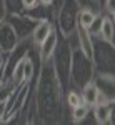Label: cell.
Listing matches in <instances>:
<instances>
[{
    "mask_svg": "<svg viewBox=\"0 0 115 125\" xmlns=\"http://www.w3.org/2000/svg\"><path fill=\"white\" fill-rule=\"evenodd\" d=\"M77 39H78V48L92 58V45H94V37L88 33V30L77 25Z\"/></svg>",
    "mask_w": 115,
    "mask_h": 125,
    "instance_id": "cell-12",
    "label": "cell"
},
{
    "mask_svg": "<svg viewBox=\"0 0 115 125\" xmlns=\"http://www.w3.org/2000/svg\"><path fill=\"white\" fill-rule=\"evenodd\" d=\"M63 102H65V107H67L68 110L73 108V107H77V105H80V104H82L80 92H78V90H73V88L70 87L67 92H65V98H63Z\"/></svg>",
    "mask_w": 115,
    "mask_h": 125,
    "instance_id": "cell-18",
    "label": "cell"
},
{
    "mask_svg": "<svg viewBox=\"0 0 115 125\" xmlns=\"http://www.w3.org/2000/svg\"><path fill=\"white\" fill-rule=\"evenodd\" d=\"M17 43H19V37H17L15 30L12 29L7 22L0 23V52L9 53L15 48Z\"/></svg>",
    "mask_w": 115,
    "mask_h": 125,
    "instance_id": "cell-9",
    "label": "cell"
},
{
    "mask_svg": "<svg viewBox=\"0 0 115 125\" xmlns=\"http://www.w3.org/2000/svg\"><path fill=\"white\" fill-rule=\"evenodd\" d=\"M38 3V0H22V7H23V12H29L32 10L35 5Z\"/></svg>",
    "mask_w": 115,
    "mask_h": 125,
    "instance_id": "cell-24",
    "label": "cell"
},
{
    "mask_svg": "<svg viewBox=\"0 0 115 125\" xmlns=\"http://www.w3.org/2000/svg\"><path fill=\"white\" fill-rule=\"evenodd\" d=\"M53 3H55L53 25L62 37H67L72 32H75L78 10L82 7L77 3V0H58Z\"/></svg>",
    "mask_w": 115,
    "mask_h": 125,
    "instance_id": "cell-4",
    "label": "cell"
},
{
    "mask_svg": "<svg viewBox=\"0 0 115 125\" xmlns=\"http://www.w3.org/2000/svg\"><path fill=\"white\" fill-rule=\"evenodd\" d=\"M90 112L95 124H114V102H97L90 107Z\"/></svg>",
    "mask_w": 115,
    "mask_h": 125,
    "instance_id": "cell-7",
    "label": "cell"
},
{
    "mask_svg": "<svg viewBox=\"0 0 115 125\" xmlns=\"http://www.w3.org/2000/svg\"><path fill=\"white\" fill-rule=\"evenodd\" d=\"M7 5V12L9 13H22L23 7H22V0H5Z\"/></svg>",
    "mask_w": 115,
    "mask_h": 125,
    "instance_id": "cell-20",
    "label": "cell"
},
{
    "mask_svg": "<svg viewBox=\"0 0 115 125\" xmlns=\"http://www.w3.org/2000/svg\"><path fill=\"white\" fill-rule=\"evenodd\" d=\"M57 42H58V32L57 29L53 27L52 32L48 33L45 40L40 43V47L37 48V55H38V62L40 63H43V62H48L52 55H53V52H55V47H57Z\"/></svg>",
    "mask_w": 115,
    "mask_h": 125,
    "instance_id": "cell-8",
    "label": "cell"
},
{
    "mask_svg": "<svg viewBox=\"0 0 115 125\" xmlns=\"http://www.w3.org/2000/svg\"><path fill=\"white\" fill-rule=\"evenodd\" d=\"M23 78H25V83H32V80H35V60L32 58V55H27L23 58Z\"/></svg>",
    "mask_w": 115,
    "mask_h": 125,
    "instance_id": "cell-17",
    "label": "cell"
},
{
    "mask_svg": "<svg viewBox=\"0 0 115 125\" xmlns=\"http://www.w3.org/2000/svg\"><path fill=\"white\" fill-rule=\"evenodd\" d=\"M102 10L105 12L107 15L114 17V15H115V0H104V3H102Z\"/></svg>",
    "mask_w": 115,
    "mask_h": 125,
    "instance_id": "cell-21",
    "label": "cell"
},
{
    "mask_svg": "<svg viewBox=\"0 0 115 125\" xmlns=\"http://www.w3.org/2000/svg\"><path fill=\"white\" fill-rule=\"evenodd\" d=\"M5 22L15 30L19 40L30 39L32 30H33L35 23H37V20H33L32 17H29L25 12H22V13H9L7 19H5Z\"/></svg>",
    "mask_w": 115,
    "mask_h": 125,
    "instance_id": "cell-6",
    "label": "cell"
},
{
    "mask_svg": "<svg viewBox=\"0 0 115 125\" xmlns=\"http://www.w3.org/2000/svg\"><path fill=\"white\" fill-rule=\"evenodd\" d=\"M9 105H10V102H2L0 100V124L3 122V117L9 112Z\"/></svg>",
    "mask_w": 115,
    "mask_h": 125,
    "instance_id": "cell-23",
    "label": "cell"
},
{
    "mask_svg": "<svg viewBox=\"0 0 115 125\" xmlns=\"http://www.w3.org/2000/svg\"><path fill=\"white\" fill-rule=\"evenodd\" d=\"M65 90L62 88L57 75L53 72L52 62L40 63V70L35 78L33 88V104L37 110V120L43 124H57L62 122V117L65 115L63 110L67 108L63 102Z\"/></svg>",
    "mask_w": 115,
    "mask_h": 125,
    "instance_id": "cell-1",
    "label": "cell"
},
{
    "mask_svg": "<svg viewBox=\"0 0 115 125\" xmlns=\"http://www.w3.org/2000/svg\"><path fill=\"white\" fill-rule=\"evenodd\" d=\"M77 3L84 9V7H87V9H94V10H97V7H95V2L94 0H77ZM98 12V10H97Z\"/></svg>",
    "mask_w": 115,
    "mask_h": 125,
    "instance_id": "cell-25",
    "label": "cell"
},
{
    "mask_svg": "<svg viewBox=\"0 0 115 125\" xmlns=\"http://www.w3.org/2000/svg\"><path fill=\"white\" fill-rule=\"evenodd\" d=\"M104 15L105 13H102V12H97L95 19L92 20V23L88 25V33L92 35V37H97L98 35V32H100V27H102V22H104Z\"/></svg>",
    "mask_w": 115,
    "mask_h": 125,
    "instance_id": "cell-19",
    "label": "cell"
},
{
    "mask_svg": "<svg viewBox=\"0 0 115 125\" xmlns=\"http://www.w3.org/2000/svg\"><path fill=\"white\" fill-rule=\"evenodd\" d=\"M53 27H55L53 22H48V20H38L37 23H35V27H33V30H32V35H30V40H32L33 48L40 47V43L45 40V37L52 32Z\"/></svg>",
    "mask_w": 115,
    "mask_h": 125,
    "instance_id": "cell-11",
    "label": "cell"
},
{
    "mask_svg": "<svg viewBox=\"0 0 115 125\" xmlns=\"http://www.w3.org/2000/svg\"><path fill=\"white\" fill-rule=\"evenodd\" d=\"M92 62L95 73H114V45L102 40L98 35L94 37Z\"/></svg>",
    "mask_w": 115,
    "mask_h": 125,
    "instance_id": "cell-5",
    "label": "cell"
},
{
    "mask_svg": "<svg viewBox=\"0 0 115 125\" xmlns=\"http://www.w3.org/2000/svg\"><path fill=\"white\" fill-rule=\"evenodd\" d=\"M94 2H95V7H97V10L100 12V10H102V3H104V0H94Z\"/></svg>",
    "mask_w": 115,
    "mask_h": 125,
    "instance_id": "cell-26",
    "label": "cell"
},
{
    "mask_svg": "<svg viewBox=\"0 0 115 125\" xmlns=\"http://www.w3.org/2000/svg\"><path fill=\"white\" fill-rule=\"evenodd\" d=\"M78 92H80V97H82V102L87 104V105H90V107L94 105V104H97V100H98V94H100L94 82H90V83L84 85Z\"/></svg>",
    "mask_w": 115,
    "mask_h": 125,
    "instance_id": "cell-14",
    "label": "cell"
},
{
    "mask_svg": "<svg viewBox=\"0 0 115 125\" xmlns=\"http://www.w3.org/2000/svg\"><path fill=\"white\" fill-rule=\"evenodd\" d=\"M114 35H115V23H114V17L110 15H104V22H102V27H100V32H98V37L102 40H105L108 43H114Z\"/></svg>",
    "mask_w": 115,
    "mask_h": 125,
    "instance_id": "cell-13",
    "label": "cell"
},
{
    "mask_svg": "<svg viewBox=\"0 0 115 125\" xmlns=\"http://www.w3.org/2000/svg\"><path fill=\"white\" fill-rule=\"evenodd\" d=\"M88 115H90V105H87V104H84V102H82L80 105L70 108V118H72L73 124L84 122Z\"/></svg>",
    "mask_w": 115,
    "mask_h": 125,
    "instance_id": "cell-15",
    "label": "cell"
},
{
    "mask_svg": "<svg viewBox=\"0 0 115 125\" xmlns=\"http://www.w3.org/2000/svg\"><path fill=\"white\" fill-rule=\"evenodd\" d=\"M95 15H97V10L94 9H87V7L80 9L78 10V17H77V25H80L84 29H88V25L95 19Z\"/></svg>",
    "mask_w": 115,
    "mask_h": 125,
    "instance_id": "cell-16",
    "label": "cell"
},
{
    "mask_svg": "<svg viewBox=\"0 0 115 125\" xmlns=\"http://www.w3.org/2000/svg\"><path fill=\"white\" fill-rule=\"evenodd\" d=\"M9 12H7V5H5V0H0V23H3L7 19Z\"/></svg>",
    "mask_w": 115,
    "mask_h": 125,
    "instance_id": "cell-22",
    "label": "cell"
},
{
    "mask_svg": "<svg viewBox=\"0 0 115 125\" xmlns=\"http://www.w3.org/2000/svg\"><path fill=\"white\" fill-rule=\"evenodd\" d=\"M52 62V67H53V72L57 75L58 82L62 88L67 92L70 88V65H72V47L68 45V42L65 37H62L58 33V42L57 47H55V52L50 58Z\"/></svg>",
    "mask_w": 115,
    "mask_h": 125,
    "instance_id": "cell-3",
    "label": "cell"
},
{
    "mask_svg": "<svg viewBox=\"0 0 115 125\" xmlns=\"http://www.w3.org/2000/svg\"><path fill=\"white\" fill-rule=\"evenodd\" d=\"M55 0H38V3H42V5H52Z\"/></svg>",
    "mask_w": 115,
    "mask_h": 125,
    "instance_id": "cell-27",
    "label": "cell"
},
{
    "mask_svg": "<svg viewBox=\"0 0 115 125\" xmlns=\"http://www.w3.org/2000/svg\"><path fill=\"white\" fill-rule=\"evenodd\" d=\"M94 78H95V67L92 58L85 55L80 48H73L70 65V87L80 90L84 85L94 82Z\"/></svg>",
    "mask_w": 115,
    "mask_h": 125,
    "instance_id": "cell-2",
    "label": "cell"
},
{
    "mask_svg": "<svg viewBox=\"0 0 115 125\" xmlns=\"http://www.w3.org/2000/svg\"><path fill=\"white\" fill-rule=\"evenodd\" d=\"M94 83L97 85L98 92L105 97V98L114 100V85H115L114 73H95Z\"/></svg>",
    "mask_w": 115,
    "mask_h": 125,
    "instance_id": "cell-10",
    "label": "cell"
}]
</instances>
